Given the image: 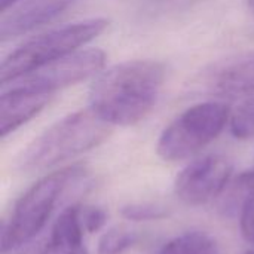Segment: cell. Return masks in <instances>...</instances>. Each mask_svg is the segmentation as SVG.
I'll return each mask as SVG.
<instances>
[{"label":"cell","instance_id":"6da1fadb","mask_svg":"<svg viewBox=\"0 0 254 254\" xmlns=\"http://www.w3.org/2000/svg\"><path fill=\"white\" fill-rule=\"evenodd\" d=\"M167 68L156 60H129L98 74L89 89V107L112 127H131L158 103Z\"/></svg>","mask_w":254,"mask_h":254},{"label":"cell","instance_id":"7a4b0ae2","mask_svg":"<svg viewBox=\"0 0 254 254\" xmlns=\"http://www.w3.org/2000/svg\"><path fill=\"white\" fill-rule=\"evenodd\" d=\"M88 167L73 164L45 174L15 202L9 219L3 222L0 237L1 254L15 253L31 243L48 225L65 190L85 182Z\"/></svg>","mask_w":254,"mask_h":254},{"label":"cell","instance_id":"3957f363","mask_svg":"<svg viewBox=\"0 0 254 254\" xmlns=\"http://www.w3.org/2000/svg\"><path fill=\"white\" fill-rule=\"evenodd\" d=\"M112 125L91 107L70 113L39 134L18 156L21 173H37L54 168L86 153L109 138Z\"/></svg>","mask_w":254,"mask_h":254},{"label":"cell","instance_id":"277c9868","mask_svg":"<svg viewBox=\"0 0 254 254\" xmlns=\"http://www.w3.org/2000/svg\"><path fill=\"white\" fill-rule=\"evenodd\" d=\"M109 25L104 18H91L54 28L22 43L0 65L1 86L58 61L98 37Z\"/></svg>","mask_w":254,"mask_h":254},{"label":"cell","instance_id":"5b68a950","mask_svg":"<svg viewBox=\"0 0 254 254\" xmlns=\"http://www.w3.org/2000/svg\"><path fill=\"white\" fill-rule=\"evenodd\" d=\"M229 119V107L219 100L189 107L159 135L158 156L167 162H179L198 155L222 134Z\"/></svg>","mask_w":254,"mask_h":254},{"label":"cell","instance_id":"8992f818","mask_svg":"<svg viewBox=\"0 0 254 254\" xmlns=\"http://www.w3.org/2000/svg\"><path fill=\"white\" fill-rule=\"evenodd\" d=\"M232 164L223 155H205L189 162L174 180V193L186 205L199 207L222 196L232 179Z\"/></svg>","mask_w":254,"mask_h":254},{"label":"cell","instance_id":"52a82bcc","mask_svg":"<svg viewBox=\"0 0 254 254\" xmlns=\"http://www.w3.org/2000/svg\"><path fill=\"white\" fill-rule=\"evenodd\" d=\"M106 64V52L98 48L79 49L10 83H19L43 94L55 95L58 91L98 74ZM9 85V83H7Z\"/></svg>","mask_w":254,"mask_h":254},{"label":"cell","instance_id":"ba28073f","mask_svg":"<svg viewBox=\"0 0 254 254\" xmlns=\"http://www.w3.org/2000/svg\"><path fill=\"white\" fill-rule=\"evenodd\" d=\"M202 85L219 101L254 95V51L211 65L204 73Z\"/></svg>","mask_w":254,"mask_h":254},{"label":"cell","instance_id":"9c48e42d","mask_svg":"<svg viewBox=\"0 0 254 254\" xmlns=\"http://www.w3.org/2000/svg\"><path fill=\"white\" fill-rule=\"evenodd\" d=\"M73 0H19L7 12H1L0 39L1 42L24 36L63 15Z\"/></svg>","mask_w":254,"mask_h":254},{"label":"cell","instance_id":"30bf717a","mask_svg":"<svg viewBox=\"0 0 254 254\" xmlns=\"http://www.w3.org/2000/svg\"><path fill=\"white\" fill-rule=\"evenodd\" d=\"M52 100V95L39 92L19 83L1 86L0 95V135L15 132L19 127L39 115Z\"/></svg>","mask_w":254,"mask_h":254},{"label":"cell","instance_id":"8fae6325","mask_svg":"<svg viewBox=\"0 0 254 254\" xmlns=\"http://www.w3.org/2000/svg\"><path fill=\"white\" fill-rule=\"evenodd\" d=\"M86 231L80 219V204L65 207L51 229L42 254H89L85 246Z\"/></svg>","mask_w":254,"mask_h":254},{"label":"cell","instance_id":"7c38bea8","mask_svg":"<svg viewBox=\"0 0 254 254\" xmlns=\"http://www.w3.org/2000/svg\"><path fill=\"white\" fill-rule=\"evenodd\" d=\"M254 199V170H246L231 179L222 193L220 208L226 216H240L247 202Z\"/></svg>","mask_w":254,"mask_h":254},{"label":"cell","instance_id":"4fadbf2b","mask_svg":"<svg viewBox=\"0 0 254 254\" xmlns=\"http://www.w3.org/2000/svg\"><path fill=\"white\" fill-rule=\"evenodd\" d=\"M159 254H220V249L211 235L190 231L165 243Z\"/></svg>","mask_w":254,"mask_h":254},{"label":"cell","instance_id":"5bb4252c","mask_svg":"<svg viewBox=\"0 0 254 254\" xmlns=\"http://www.w3.org/2000/svg\"><path fill=\"white\" fill-rule=\"evenodd\" d=\"M137 234L127 228H112L98 240L97 254H124L137 243Z\"/></svg>","mask_w":254,"mask_h":254},{"label":"cell","instance_id":"9a60e30c","mask_svg":"<svg viewBox=\"0 0 254 254\" xmlns=\"http://www.w3.org/2000/svg\"><path fill=\"white\" fill-rule=\"evenodd\" d=\"M121 216L129 222H158L168 217L167 207L155 202H129L122 205Z\"/></svg>","mask_w":254,"mask_h":254},{"label":"cell","instance_id":"2e32d148","mask_svg":"<svg viewBox=\"0 0 254 254\" xmlns=\"http://www.w3.org/2000/svg\"><path fill=\"white\" fill-rule=\"evenodd\" d=\"M231 132L235 138H254V95L249 97L231 116Z\"/></svg>","mask_w":254,"mask_h":254},{"label":"cell","instance_id":"e0dca14e","mask_svg":"<svg viewBox=\"0 0 254 254\" xmlns=\"http://www.w3.org/2000/svg\"><path fill=\"white\" fill-rule=\"evenodd\" d=\"M80 219L86 234H95L106 226L107 213L101 207L80 204Z\"/></svg>","mask_w":254,"mask_h":254},{"label":"cell","instance_id":"ac0fdd59","mask_svg":"<svg viewBox=\"0 0 254 254\" xmlns=\"http://www.w3.org/2000/svg\"><path fill=\"white\" fill-rule=\"evenodd\" d=\"M238 219L243 238L254 249V199L244 205Z\"/></svg>","mask_w":254,"mask_h":254},{"label":"cell","instance_id":"d6986e66","mask_svg":"<svg viewBox=\"0 0 254 254\" xmlns=\"http://www.w3.org/2000/svg\"><path fill=\"white\" fill-rule=\"evenodd\" d=\"M16 1H19V0H0V9H1V12H4L6 9H9Z\"/></svg>","mask_w":254,"mask_h":254},{"label":"cell","instance_id":"ffe728a7","mask_svg":"<svg viewBox=\"0 0 254 254\" xmlns=\"http://www.w3.org/2000/svg\"><path fill=\"white\" fill-rule=\"evenodd\" d=\"M247 7H249V12L252 13V16L254 18V0H247Z\"/></svg>","mask_w":254,"mask_h":254},{"label":"cell","instance_id":"44dd1931","mask_svg":"<svg viewBox=\"0 0 254 254\" xmlns=\"http://www.w3.org/2000/svg\"><path fill=\"white\" fill-rule=\"evenodd\" d=\"M244 254H254V250H250V252H246Z\"/></svg>","mask_w":254,"mask_h":254},{"label":"cell","instance_id":"7402d4cb","mask_svg":"<svg viewBox=\"0 0 254 254\" xmlns=\"http://www.w3.org/2000/svg\"><path fill=\"white\" fill-rule=\"evenodd\" d=\"M10 254H19V253H16V252H15V253H10Z\"/></svg>","mask_w":254,"mask_h":254}]
</instances>
